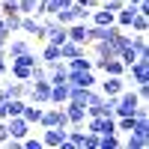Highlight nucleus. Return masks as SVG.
<instances>
[{
	"label": "nucleus",
	"mask_w": 149,
	"mask_h": 149,
	"mask_svg": "<svg viewBox=\"0 0 149 149\" xmlns=\"http://www.w3.org/2000/svg\"><path fill=\"white\" fill-rule=\"evenodd\" d=\"M6 72H9V57H6V54H0V84L6 81Z\"/></svg>",
	"instance_id": "obj_28"
},
{
	"label": "nucleus",
	"mask_w": 149,
	"mask_h": 149,
	"mask_svg": "<svg viewBox=\"0 0 149 149\" xmlns=\"http://www.w3.org/2000/svg\"><path fill=\"white\" fill-rule=\"evenodd\" d=\"M0 3H9V0H0Z\"/></svg>",
	"instance_id": "obj_34"
},
{
	"label": "nucleus",
	"mask_w": 149,
	"mask_h": 149,
	"mask_svg": "<svg viewBox=\"0 0 149 149\" xmlns=\"http://www.w3.org/2000/svg\"><path fill=\"white\" fill-rule=\"evenodd\" d=\"M125 81H128L131 86L149 81V54H146V57H137V60H134V63L125 69Z\"/></svg>",
	"instance_id": "obj_2"
},
{
	"label": "nucleus",
	"mask_w": 149,
	"mask_h": 149,
	"mask_svg": "<svg viewBox=\"0 0 149 149\" xmlns=\"http://www.w3.org/2000/svg\"><path fill=\"white\" fill-rule=\"evenodd\" d=\"M122 146L125 149H146L149 146V137H140V134H125V140H122Z\"/></svg>",
	"instance_id": "obj_19"
},
{
	"label": "nucleus",
	"mask_w": 149,
	"mask_h": 149,
	"mask_svg": "<svg viewBox=\"0 0 149 149\" xmlns=\"http://www.w3.org/2000/svg\"><path fill=\"white\" fill-rule=\"evenodd\" d=\"M125 86H128L125 74H104V81H98V90H102V95H119Z\"/></svg>",
	"instance_id": "obj_3"
},
{
	"label": "nucleus",
	"mask_w": 149,
	"mask_h": 149,
	"mask_svg": "<svg viewBox=\"0 0 149 149\" xmlns=\"http://www.w3.org/2000/svg\"><path fill=\"white\" fill-rule=\"evenodd\" d=\"M78 54H84V45H78V42H63L60 45V60H72V57H78Z\"/></svg>",
	"instance_id": "obj_16"
},
{
	"label": "nucleus",
	"mask_w": 149,
	"mask_h": 149,
	"mask_svg": "<svg viewBox=\"0 0 149 149\" xmlns=\"http://www.w3.org/2000/svg\"><path fill=\"white\" fill-rule=\"evenodd\" d=\"M39 60H42L45 66H48V63H57V60H60V45H51V42H45V48H42Z\"/></svg>",
	"instance_id": "obj_17"
},
{
	"label": "nucleus",
	"mask_w": 149,
	"mask_h": 149,
	"mask_svg": "<svg viewBox=\"0 0 149 149\" xmlns=\"http://www.w3.org/2000/svg\"><path fill=\"white\" fill-rule=\"evenodd\" d=\"M12 36V30H9V24H6V18L0 15V39H9Z\"/></svg>",
	"instance_id": "obj_30"
},
{
	"label": "nucleus",
	"mask_w": 149,
	"mask_h": 149,
	"mask_svg": "<svg viewBox=\"0 0 149 149\" xmlns=\"http://www.w3.org/2000/svg\"><path fill=\"white\" fill-rule=\"evenodd\" d=\"M125 3H134V6H137V3H140V0H125Z\"/></svg>",
	"instance_id": "obj_33"
},
{
	"label": "nucleus",
	"mask_w": 149,
	"mask_h": 149,
	"mask_svg": "<svg viewBox=\"0 0 149 149\" xmlns=\"http://www.w3.org/2000/svg\"><path fill=\"white\" fill-rule=\"evenodd\" d=\"M134 15H137V6H134V3H122V9H116V24H119V27L122 30H128V24H131V18Z\"/></svg>",
	"instance_id": "obj_12"
},
{
	"label": "nucleus",
	"mask_w": 149,
	"mask_h": 149,
	"mask_svg": "<svg viewBox=\"0 0 149 149\" xmlns=\"http://www.w3.org/2000/svg\"><path fill=\"white\" fill-rule=\"evenodd\" d=\"M128 30H131V33H149V15H143V12H137V15L131 18Z\"/></svg>",
	"instance_id": "obj_18"
},
{
	"label": "nucleus",
	"mask_w": 149,
	"mask_h": 149,
	"mask_svg": "<svg viewBox=\"0 0 149 149\" xmlns=\"http://www.w3.org/2000/svg\"><path fill=\"white\" fill-rule=\"evenodd\" d=\"M66 110V116H69V125H84L86 122V107H84V102H74V98H69L66 104H60Z\"/></svg>",
	"instance_id": "obj_6"
},
{
	"label": "nucleus",
	"mask_w": 149,
	"mask_h": 149,
	"mask_svg": "<svg viewBox=\"0 0 149 149\" xmlns=\"http://www.w3.org/2000/svg\"><path fill=\"white\" fill-rule=\"evenodd\" d=\"M6 125H9V137H12V140H24L27 134L36 131V125H30L24 116H9V119H6Z\"/></svg>",
	"instance_id": "obj_4"
},
{
	"label": "nucleus",
	"mask_w": 149,
	"mask_h": 149,
	"mask_svg": "<svg viewBox=\"0 0 149 149\" xmlns=\"http://www.w3.org/2000/svg\"><path fill=\"white\" fill-rule=\"evenodd\" d=\"M54 125H60V128H69V116H66V110L60 107V104H45L42 107V116H39V128H54Z\"/></svg>",
	"instance_id": "obj_1"
},
{
	"label": "nucleus",
	"mask_w": 149,
	"mask_h": 149,
	"mask_svg": "<svg viewBox=\"0 0 149 149\" xmlns=\"http://www.w3.org/2000/svg\"><path fill=\"white\" fill-rule=\"evenodd\" d=\"M69 102V84H51V102L48 104H66Z\"/></svg>",
	"instance_id": "obj_15"
},
{
	"label": "nucleus",
	"mask_w": 149,
	"mask_h": 149,
	"mask_svg": "<svg viewBox=\"0 0 149 149\" xmlns=\"http://www.w3.org/2000/svg\"><path fill=\"white\" fill-rule=\"evenodd\" d=\"M84 149H98V134L95 131H84Z\"/></svg>",
	"instance_id": "obj_27"
},
{
	"label": "nucleus",
	"mask_w": 149,
	"mask_h": 149,
	"mask_svg": "<svg viewBox=\"0 0 149 149\" xmlns=\"http://www.w3.org/2000/svg\"><path fill=\"white\" fill-rule=\"evenodd\" d=\"M66 39H69V27H63V24H54L45 33V42H51V45H63Z\"/></svg>",
	"instance_id": "obj_14"
},
{
	"label": "nucleus",
	"mask_w": 149,
	"mask_h": 149,
	"mask_svg": "<svg viewBox=\"0 0 149 149\" xmlns=\"http://www.w3.org/2000/svg\"><path fill=\"white\" fill-rule=\"evenodd\" d=\"M15 81H30V66H21V63H9V72Z\"/></svg>",
	"instance_id": "obj_23"
},
{
	"label": "nucleus",
	"mask_w": 149,
	"mask_h": 149,
	"mask_svg": "<svg viewBox=\"0 0 149 149\" xmlns=\"http://www.w3.org/2000/svg\"><path fill=\"white\" fill-rule=\"evenodd\" d=\"M74 3H81V6H90V9H93V6H98V0H74Z\"/></svg>",
	"instance_id": "obj_32"
},
{
	"label": "nucleus",
	"mask_w": 149,
	"mask_h": 149,
	"mask_svg": "<svg viewBox=\"0 0 149 149\" xmlns=\"http://www.w3.org/2000/svg\"><path fill=\"white\" fill-rule=\"evenodd\" d=\"M27 98L36 102V104H48V102H51V84H48V81H30Z\"/></svg>",
	"instance_id": "obj_5"
},
{
	"label": "nucleus",
	"mask_w": 149,
	"mask_h": 149,
	"mask_svg": "<svg viewBox=\"0 0 149 149\" xmlns=\"http://www.w3.org/2000/svg\"><path fill=\"white\" fill-rule=\"evenodd\" d=\"M18 33H27V36H36V39H45V27L36 15H21V30Z\"/></svg>",
	"instance_id": "obj_7"
},
{
	"label": "nucleus",
	"mask_w": 149,
	"mask_h": 149,
	"mask_svg": "<svg viewBox=\"0 0 149 149\" xmlns=\"http://www.w3.org/2000/svg\"><path fill=\"white\" fill-rule=\"evenodd\" d=\"M30 81H48V66L45 63H36L30 69Z\"/></svg>",
	"instance_id": "obj_25"
},
{
	"label": "nucleus",
	"mask_w": 149,
	"mask_h": 149,
	"mask_svg": "<svg viewBox=\"0 0 149 149\" xmlns=\"http://www.w3.org/2000/svg\"><path fill=\"white\" fill-rule=\"evenodd\" d=\"M69 42H78V45H90V36H86V21H74L69 24Z\"/></svg>",
	"instance_id": "obj_10"
},
{
	"label": "nucleus",
	"mask_w": 149,
	"mask_h": 149,
	"mask_svg": "<svg viewBox=\"0 0 149 149\" xmlns=\"http://www.w3.org/2000/svg\"><path fill=\"white\" fill-rule=\"evenodd\" d=\"M69 84H78V86H95L98 84V78H95V69H86V72H74V69H69Z\"/></svg>",
	"instance_id": "obj_8"
},
{
	"label": "nucleus",
	"mask_w": 149,
	"mask_h": 149,
	"mask_svg": "<svg viewBox=\"0 0 149 149\" xmlns=\"http://www.w3.org/2000/svg\"><path fill=\"white\" fill-rule=\"evenodd\" d=\"M122 3H125V0H104V9H110V12H116V9H122Z\"/></svg>",
	"instance_id": "obj_31"
},
{
	"label": "nucleus",
	"mask_w": 149,
	"mask_h": 149,
	"mask_svg": "<svg viewBox=\"0 0 149 149\" xmlns=\"http://www.w3.org/2000/svg\"><path fill=\"white\" fill-rule=\"evenodd\" d=\"M30 48H33V45H30L27 39H9V42H6V57H9V60H12V57H21V54H27Z\"/></svg>",
	"instance_id": "obj_13"
},
{
	"label": "nucleus",
	"mask_w": 149,
	"mask_h": 149,
	"mask_svg": "<svg viewBox=\"0 0 149 149\" xmlns=\"http://www.w3.org/2000/svg\"><path fill=\"white\" fill-rule=\"evenodd\" d=\"M6 140H9V125H6V119H0V146Z\"/></svg>",
	"instance_id": "obj_29"
},
{
	"label": "nucleus",
	"mask_w": 149,
	"mask_h": 149,
	"mask_svg": "<svg viewBox=\"0 0 149 149\" xmlns=\"http://www.w3.org/2000/svg\"><path fill=\"white\" fill-rule=\"evenodd\" d=\"M131 48L137 51V57L149 54V45H146V33H131Z\"/></svg>",
	"instance_id": "obj_21"
},
{
	"label": "nucleus",
	"mask_w": 149,
	"mask_h": 149,
	"mask_svg": "<svg viewBox=\"0 0 149 149\" xmlns=\"http://www.w3.org/2000/svg\"><path fill=\"white\" fill-rule=\"evenodd\" d=\"M66 66L74 69V72H86V69H93V60H86V54H78V57L66 60Z\"/></svg>",
	"instance_id": "obj_20"
},
{
	"label": "nucleus",
	"mask_w": 149,
	"mask_h": 149,
	"mask_svg": "<svg viewBox=\"0 0 149 149\" xmlns=\"http://www.w3.org/2000/svg\"><path fill=\"white\" fill-rule=\"evenodd\" d=\"M98 3H104V0H98Z\"/></svg>",
	"instance_id": "obj_35"
},
{
	"label": "nucleus",
	"mask_w": 149,
	"mask_h": 149,
	"mask_svg": "<svg viewBox=\"0 0 149 149\" xmlns=\"http://www.w3.org/2000/svg\"><path fill=\"white\" fill-rule=\"evenodd\" d=\"M27 90H30V81H9V84H3V93L9 98H27Z\"/></svg>",
	"instance_id": "obj_11"
},
{
	"label": "nucleus",
	"mask_w": 149,
	"mask_h": 149,
	"mask_svg": "<svg viewBox=\"0 0 149 149\" xmlns=\"http://www.w3.org/2000/svg\"><path fill=\"white\" fill-rule=\"evenodd\" d=\"M66 140V128H42V146H51V149H60V143Z\"/></svg>",
	"instance_id": "obj_9"
},
{
	"label": "nucleus",
	"mask_w": 149,
	"mask_h": 149,
	"mask_svg": "<svg viewBox=\"0 0 149 149\" xmlns=\"http://www.w3.org/2000/svg\"><path fill=\"white\" fill-rule=\"evenodd\" d=\"M86 86H78V84H69V98H74V102H86Z\"/></svg>",
	"instance_id": "obj_24"
},
{
	"label": "nucleus",
	"mask_w": 149,
	"mask_h": 149,
	"mask_svg": "<svg viewBox=\"0 0 149 149\" xmlns=\"http://www.w3.org/2000/svg\"><path fill=\"white\" fill-rule=\"evenodd\" d=\"M6 18V24H9V30L12 33H18L21 30V12H12V15H3Z\"/></svg>",
	"instance_id": "obj_26"
},
{
	"label": "nucleus",
	"mask_w": 149,
	"mask_h": 149,
	"mask_svg": "<svg viewBox=\"0 0 149 149\" xmlns=\"http://www.w3.org/2000/svg\"><path fill=\"white\" fill-rule=\"evenodd\" d=\"M122 146V137L113 131V134H102L98 137V149H119Z\"/></svg>",
	"instance_id": "obj_22"
}]
</instances>
